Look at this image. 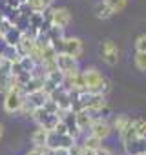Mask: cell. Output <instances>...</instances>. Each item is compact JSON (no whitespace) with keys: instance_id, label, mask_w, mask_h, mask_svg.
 Here are the masks:
<instances>
[{"instance_id":"30bf717a","label":"cell","mask_w":146,"mask_h":155,"mask_svg":"<svg viewBox=\"0 0 146 155\" xmlns=\"http://www.w3.org/2000/svg\"><path fill=\"white\" fill-rule=\"evenodd\" d=\"M75 119H77V126H79L81 133H86L90 130V126H91V122H93L95 117H93V113L90 110L81 108V110H75Z\"/></svg>"},{"instance_id":"9c48e42d","label":"cell","mask_w":146,"mask_h":155,"mask_svg":"<svg viewBox=\"0 0 146 155\" xmlns=\"http://www.w3.org/2000/svg\"><path fill=\"white\" fill-rule=\"evenodd\" d=\"M60 119L66 122V126H68V133L71 135V137H79V135H82L81 133V130H79V126H77V119H75V110H66V111H60Z\"/></svg>"},{"instance_id":"8fae6325","label":"cell","mask_w":146,"mask_h":155,"mask_svg":"<svg viewBox=\"0 0 146 155\" xmlns=\"http://www.w3.org/2000/svg\"><path fill=\"white\" fill-rule=\"evenodd\" d=\"M48 99H49V93L44 91V90H37V91L26 93V102H28L29 106H33L35 110H37V108H44V104L48 102Z\"/></svg>"},{"instance_id":"3957f363","label":"cell","mask_w":146,"mask_h":155,"mask_svg":"<svg viewBox=\"0 0 146 155\" xmlns=\"http://www.w3.org/2000/svg\"><path fill=\"white\" fill-rule=\"evenodd\" d=\"M55 64H57V69L62 71L66 77L75 75V73L81 71V69H79V58L71 57V55H68V53H57Z\"/></svg>"},{"instance_id":"5b68a950","label":"cell","mask_w":146,"mask_h":155,"mask_svg":"<svg viewBox=\"0 0 146 155\" xmlns=\"http://www.w3.org/2000/svg\"><path fill=\"white\" fill-rule=\"evenodd\" d=\"M111 131H113L111 122H110L106 117H95V119H93V122H91V126H90V130H88V133H91V135L99 137L101 140L108 139V137L111 135Z\"/></svg>"},{"instance_id":"4316f807","label":"cell","mask_w":146,"mask_h":155,"mask_svg":"<svg viewBox=\"0 0 146 155\" xmlns=\"http://www.w3.org/2000/svg\"><path fill=\"white\" fill-rule=\"evenodd\" d=\"M26 155H48V148H37V146H33Z\"/></svg>"},{"instance_id":"9a60e30c","label":"cell","mask_w":146,"mask_h":155,"mask_svg":"<svg viewBox=\"0 0 146 155\" xmlns=\"http://www.w3.org/2000/svg\"><path fill=\"white\" fill-rule=\"evenodd\" d=\"M130 122H131V117H128V115H117L115 119H113V122H111V128H113V131H117V135H121L128 126H130Z\"/></svg>"},{"instance_id":"8992f818","label":"cell","mask_w":146,"mask_h":155,"mask_svg":"<svg viewBox=\"0 0 146 155\" xmlns=\"http://www.w3.org/2000/svg\"><path fill=\"white\" fill-rule=\"evenodd\" d=\"M99 55L108 66H117L119 62V48L113 40H104L99 48Z\"/></svg>"},{"instance_id":"603a6c76","label":"cell","mask_w":146,"mask_h":155,"mask_svg":"<svg viewBox=\"0 0 146 155\" xmlns=\"http://www.w3.org/2000/svg\"><path fill=\"white\" fill-rule=\"evenodd\" d=\"M135 51L137 53H146V33H142L135 38Z\"/></svg>"},{"instance_id":"4fadbf2b","label":"cell","mask_w":146,"mask_h":155,"mask_svg":"<svg viewBox=\"0 0 146 155\" xmlns=\"http://www.w3.org/2000/svg\"><path fill=\"white\" fill-rule=\"evenodd\" d=\"M48 135H49V130H46V128H42V126H37V130L31 133V142H33V146H37V148H46V144H48Z\"/></svg>"},{"instance_id":"44dd1931","label":"cell","mask_w":146,"mask_h":155,"mask_svg":"<svg viewBox=\"0 0 146 155\" xmlns=\"http://www.w3.org/2000/svg\"><path fill=\"white\" fill-rule=\"evenodd\" d=\"M131 124H133V128H135L137 135H141V137H146V119H142V117L131 119Z\"/></svg>"},{"instance_id":"6da1fadb","label":"cell","mask_w":146,"mask_h":155,"mask_svg":"<svg viewBox=\"0 0 146 155\" xmlns=\"http://www.w3.org/2000/svg\"><path fill=\"white\" fill-rule=\"evenodd\" d=\"M82 73V79H84V86L88 91H95V93H102L106 95L110 90H111V84L106 77L95 68V66H90L86 69L81 71Z\"/></svg>"},{"instance_id":"ac0fdd59","label":"cell","mask_w":146,"mask_h":155,"mask_svg":"<svg viewBox=\"0 0 146 155\" xmlns=\"http://www.w3.org/2000/svg\"><path fill=\"white\" fill-rule=\"evenodd\" d=\"M22 35H24V33H22V31L17 28V26H13V28H11V29H9L6 35H4V38H6V42H8L9 46H17V44L20 42Z\"/></svg>"},{"instance_id":"cb8c5ba5","label":"cell","mask_w":146,"mask_h":155,"mask_svg":"<svg viewBox=\"0 0 146 155\" xmlns=\"http://www.w3.org/2000/svg\"><path fill=\"white\" fill-rule=\"evenodd\" d=\"M71 151H73V155H95V150H91V148H84V146H79V144L73 146Z\"/></svg>"},{"instance_id":"d6986e66","label":"cell","mask_w":146,"mask_h":155,"mask_svg":"<svg viewBox=\"0 0 146 155\" xmlns=\"http://www.w3.org/2000/svg\"><path fill=\"white\" fill-rule=\"evenodd\" d=\"M101 144H102V140H101L99 137H95V135L88 133V135H84V140H82V144H81V146H84V148H91V150H97Z\"/></svg>"},{"instance_id":"7a4b0ae2","label":"cell","mask_w":146,"mask_h":155,"mask_svg":"<svg viewBox=\"0 0 146 155\" xmlns=\"http://www.w3.org/2000/svg\"><path fill=\"white\" fill-rule=\"evenodd\" d=\"M44 15H46V20L51 26H57V28L66 29L71 24V13H69L68 8H48L44 11Z\"/></svg>"},{"instance_id":"83f0119b","label":"cell","mask_w":146,"mask_h":155,"mask_svg":"<svg viewBox=\"0 0 146 155\" xmlns=\"http://www.w3.org/2000/svg\"><path fill=\"white\" fill-rule=\"evenodd\" d=\"M2 135H4V124L0 122V139H2Z\"/></svg>"},{"instance_id":"f1b7e54d","label":"cell","mask_w":146,"mask_h":155,"mask_svg":"<svg viewBox=\"0 0 146 155\" xmlns=\"http://www.w3.org/2000/svg\"><path fill=\"white\" fill-rule=\"evenodd\" d=\"M0 60H2V58H0Z\"/></svg>"},{"instance_id":"d4e9b609","label":"cell","mask_w":146,"mask_h":155,"mask_svg":"<svg viewBox=\"0 0 146 155\" xmlns=\"http://www.w3.org/2000/svg\"><path fill=\"white\" fill-rule=\"evenodd\" d=\"M49 155H73L71 148H55V150H49Z\"/></svg>"},{"instance_id":"7c38bea8","label":"cell","mask_w":146,"mask_h":155,"mask_svg":"<svg viewBox=\"0 0 146 155\" xmlns=\"http://www.w3.org/2000/svg\"><path fill=\"white\" fill-rule=\"evenodd\" d=\"M11 82V64L0 60V93H6Z\"/></svg>"},{"instance_id":"e0dca14e","label":"cell","mask_w":146,"mask_h":155,"mask_svg":"<svg viewBox=\"0 0 146 155\" xmlns=\"http://www.w3.org/2000/svg\"><path fill=\"white\" fill-rule=\"evenodd\" d=\"M20 51H18V48L17 46H6V49H4V53H2V60H6V62H9V64H13V62H17V60H20Z\"/></svg>"},{"instance_id":"ba28073f","label":"cell","mask_w":146,"mask_h":155,"mask_svg":"<svg viewBox=\"0 0 146 155\" xmlns=\"http://www.w3.org/2000/svg\"><path fill=\"white\" fill-rule=\"evenodd\" d=\"M122 148L126 155H144L146 153V137L135 135L128 140H122Z\"/></svg>"},{"instance_id":"484cf974","label":"cell","mask_w":146,"mask_h":155,"mask_svg":"<svg viewBox=\"0 0 146 155\" xmlns=\"http://www.w3.org/2000/svg\"><path fill=\"white\" fill-rule=\"evenodd\" d=\"M95 155H115V153H113V150H111V148H108V146L101 144V146L95 150Z\"/></svg>"},{"instance_id":"2e32d148","label":"cell","mask_w":146,"mask_h":155,"mask_svg":"<svg viewBox=\"0 0 146 155\" xmlns=\"http://www.w3.org/2000/svg\"><path fill=\"white\" fill-rule=\"evenodd\" d=\"M35 44H37V40H35V38H31V37H28V35L24 33V35H22V38H20V42L17 44V48H18L20 55H29V53H31V49L35 48Z\"/></svg>"},{"instance_id":"5bb4252c","label":"cell","mask_w":146,"mask_h":155,"mask_svg":"<svg viewBox=\"0 0 146 155\" xmlns=\"http://www.w3.org/2000/svg\"><path fill=\"white\" fill-rule=\"evenodd\" d=\"M93 13H95V17L99 18V20H108V18H111L115 13H113V9L104 2V0H101V2H97L95 6H93Z\"/></svg>"},{"instance_id":"f546056e","label":"cell","mask_w":146,"mask_h":155,"mask_svg":"<svg viewBox=\"0 0 146 155\" xmlns=\"http://www.w3.org/2000/svg\"><path fill=\"white\" fill-rule=\"evenodd\" d=\"M144 155H146V153H144Z\"/></svg>"},{"instance_id":"52a82bcc","label":"cell","mask_w":146,"mask_h":155,"mask_svg":"<svg viewBox=\"0 0 146 155\" xmlns=\"http://www.w3.org/2000/svg\"><path fill=\"white\" fill-rule=\"evenodd\" d=\"M60 53H68V55L75 57V58H81L82 53H84V42L79 37H64Z\"/></svg>"},{"instance_id":"277c9868","label":"cell","mask_w":146,"mask_h":155,"mask_svg":"<svg viewBox=\"0 0 146 155\" xmlns=\"http://www.w3.org/2000/svg\"><path fill=\"white\" fill-rule=\"evenodd\" d=\"M75 144H77V139L71 137L69 133H58V131L51 130L49 135H48L46 148H49V150H55V148H73Z\"/></svg>"},{"instance_id":"ffe728a7","label":"cell","mask_w":146,"mask_h":155,"mask_svg":"<svg viewBox=\"0 0 146 155\" xmlns=\"http://www.w3.org/2000/svg\"><path fill=\"white\" fill-rule=\"evenodd\" d=\"M104 2L113 9V13L117 15V13H121V11H124L126 9V6H128V0H104Z\"/></svg>"},{"instance_id":"7402d4cb","label":"cell","mask_w":146,"mask_h":155,"mask_svg":"<svg viewBox=\"0 0 146 155\" xmlns=\"http://www.w3.org/2000/svg\"><path fill=\"white\" fill-rule=\"evenodd\" d=\"M133 64L139 71H146V53H137L135 51V57H133Z\"/></svg>"}]
</instances>
